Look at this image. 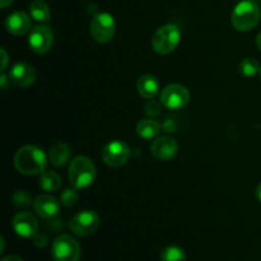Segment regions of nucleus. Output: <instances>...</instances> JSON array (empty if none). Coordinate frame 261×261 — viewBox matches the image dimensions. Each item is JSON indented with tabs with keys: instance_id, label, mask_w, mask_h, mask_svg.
<instances>
[{
	"instance_id": "nucleus-1",
	"label": "nucleus",
	"mask_w": 261,
	"mask_h": 261,
	"mask_svg": "<svg viewBox=\"0 0 261 261\" xmlns=\"http://www.w3.org/2000/svg\"><path fill=\"white\" fill-rule=\"evenodd\" d=\"M46 154L36 145H24L19 148L14 155V166L18 172L27 176L38 175L46 170L47 166Z\"/></svg>"
},
{
	"instance_id": "nucleus-2",
	"label": "nucleus",
	"mask_w": 261,
	"mask_h": 261,
	"mask_svg": "<svg viewBox=\"0 0 261 261\" xmlns=\"http://www.w3.org/2000/svg\"><path fill=\"white\" fill-rule=\"evenodd\" d=\"M260 17V7L255 0H241L232 10L231 23L234 30L249 32L256 27Z\"/></svg>"
},
{
	"instance_id": "nucleus-3",
	"label": "nucleus",
	"mask_w": 261,
	"mask_h": 261,
	"mask_svg": "<svg viewBox=\"0 0 261 261\" xmlns=\"http://www.w3.org/2000/svg\"><path fill=\"white\" fill-rule=\"evenodd\" d=\"M96 166L88 157L79 155L69 165L68 177L73 188L86 189L91 186L96 180Z\"/></svg>"
},
{
	"instance_id": "nucleus-4",
	"label": "nucleus",
	"mask_w": 261,
	"mask_h": 261,
	"mask_svg": "<svg viewBox=\"0 0 261 261\" xmlns=\"http://www.w3.org/2000/svg\"><path fill=\"white\" fill-rule=\"evenodd\" d=\"M181 40V31L176 24H165L158 28L152 37V47L160 55L173 53Z\"/></svg>"
},
{
	"instance_id": "nucleus-5",
	"label": "nucleus",
	"mask_w": 261,
	"mask_h": 261,
	"mask_svg": "<svg viewBox=\"0 0 261 261\" xmlns=\"http://www.w3.org/2000/svg\"><path fill=\"white\" fill-rule=\"evenodd\" d=\"M89 32L92 38L98 43H107L115 37L116 32V23L115 18L110 13H97L91 20Z\"/></svg>"
},
{
	"instance_id": "nucleus-6",
	"label": "nucleus",
	"mask_w": 261,
	"mask_h": 261,
	"mask_svg": "<svg viewBox=\"0 0 261 261\" xmlns=\"http://www.w3.org/2000/svg\"><path fill=\"white\" fill-rule=\"evenodd\" d=\"M81 252L78 241L70 234H61L56 237L51 247L54 261H79Z\"/></svg>"
},
{
	"instance_id": "nucleus-7",
	"label": "nucleus",
	"mask_w": 261,
	"mask_h": 261,
	"mask_svg": "<svg viewBox=\"0 0 261 261\" xmlns=\"http://www.w3.org/2000/svg\"><path fill=\"white\" fill-rule=\"evenodd\" d=\"M161 103L167 110H182L190 102V92L182 84H168L162 89L160 96Z\"/></svg>"
},
{
	"instance_id": "nucleus-8",
	"label": "nucleus",
	"mask_w": 261,
	"mask_h": 261,
	"mask_svg": "<svg viewBox=\"0 0 261 261\" xmlns=\"http://www.w3.org/2000/svg\"><path fill=\"white\" fill-rule=\"evenodd\" d=\"M130 154H132V152H130V148L126 143L121 142V140H112L109 144L105 145L103 149H102L101 157L102 161L109 167L119 168L121 166L126 165Z\"/></svg>"
},
{
	"instance_id": "nucleus-9",
	"label": "nucleus",
	"mask_w": 261,
	"mask_h": 261,
	"mask_svg": "<svg viewBox=\"0 0 261 261\" xmlns=\"http://www.w3.org/2000/svg\"><path fill=\"white\" fill-rule=\"evenodd\" d=\"M99 226V217L93 211H83L73 217L69 222V228L79 237L93 234Z\"/></svg>"
},
{
	"instance_id": "nucleus-10",
	"label": "nucleus",
	"mask_w": 261,
	"mask_h": 261,
	"mask_svg": "<svg viewBox=\"0 0 261 261\" xmlns=\"http://www.w3.org/2000/svg\"><path fill=\"white\" fill-rule=\"evenodd\" d=\"M54 43L53 30L47 25H36L30 31L28 35V45L31 50L36 54H46L50 51Z\"/></svg>"
},
{
	"instance_id": "nucleus-11",
	"label": "nucleus",
	"mask_w": 261,
	"mask_h": 261,
	"mask_svg": "<svg viewBox=\"0 0 261 261\" xmlns=\"http://www.w3.org/2000/svg\"><path fill=\"white\" fill-rule=\"evenodd\" d=\"M12 227L18 236L23 239H31L35 237L38 232L37 218L30 212H19L13 217Z\"/></svg>"
},
{
	"instance_id": "nucleus-12",
	"label": "nucleus",
	"mask_w": 261,
	"mask_h": 261,
	"mask_svg": "<svg viewBox=\"0 0 261 261\" xmlns=\"http://www.w3.org/2000/svg\"><path fill=\"white\" fill-rule=\"evenodd\" d=\"M178 152V144L173 138L161 137L153 140L150 144V153L157 161L168 162L176 157Z\"/></svg>"
},
{
	"instance_id": "nucleus-13",
	"label": "nucleus",
	"mask_w": 261,
	"mask_h": 261,
	"mask_svg": "<svg viewBox=\"0 0 261 261\" xmlns=\"http://www.w3.org/2000/svg\"><path fill=\"white\" fill-rule=\"evenodd\" d=\"M8 78L18 87H30L36 81V70L27 63H18L10 68Z\"/></svg>"
},
{
	"instance_id": "nucleus-14",
	"label": "nucleus",
	"mask_w": 261,
	"mask_h": 261,
	"mask_svg": "<svg viewBox=\"0 0 261 261\" xmlns=\"http://www.w3.org/2000/svg\"><path fill=\"white\" fill-rule=\"evenodd\" d=\"M33 208H35L36 214L43 219H53L56 217L60 211V204L54 196L48 194H42L38 195L33 201Z\"/></svg>"
},
{
	"instance_id": "nucleus-15",
	"label": "nucleus",
	"mask_w": 261,
	"mask_h": 261,
	"mask_svg": "<svg viewBox=\"0 0 261 261\" xmlns=\"http://www.w3.org/2000/svg\"><path fill=\"white\" fill-rule=\"evenodd\" d=\"M31 15H28L25 12L22 10H17L13 12L12 14L8 15L7 20H5V28L9 33L14 36H22L25 35L31 31Z\"/></svg>"
},
{
	"instance_id": "nucleus-16",
	"label": "nucleus",
	"mask_w": 261,
	"mask_h": 261,
	"mask_svg": "<svg viewBox=\"0 0 261 261\" xmlns=\"http://www.w3.org/2000/svg\"><path fill=\"white\" fill-rule=\"evenodd\" d=\"M137 89L145 99H153L160 92V82L152 74H144L137 82Z\"/></svg>"
},
{
	"instance_id": "nucleus-17",
	"label": "nucleus",
	"mask_w": 261,
	"mask_h": 261,
	"mask_svg": "<svg viewBox=\"0 0 261 261\" xmlns=\"http://www.w3.org/2000/svg\"><path fill=\"white\" fill-rule=\"evenodd\" d=\"M162 130V125L154 119H143L137 125V134L142 139L150 140L157 138Z\"/></svg>"
},
{
	"instance_id": "nucleus-18",
	"label": "nucleus",
	"mask_w": 261,
	"mask_h": 261,
	"mask_svg": "<svg viewBox=\"0 0 261 261\" xmlns=\"http://www.w3.org/2000/svg\"><path fill=\"white\" fill-rule=\"evenodd\" d=\"M70 158V148L64 143H55L48 152V162L55 167H63Z\"/></svg>"
},
{
	"instance_id": "nucleus-19",
	"label": "nucleus",
	"mask_w": 261,
	"mask_h": 261,
	"mask_svg": "<svg viewBox=\"0 0 261 261\" xmlns=\"http://www.w3.org/2000/svg\"><path fill=\"white\" fill-rule=\"evenodd\" d=\"M40 186L47 193H55L61 186V177L55 171H43L40 173Z\"/></svg>"
},
{
	"instance_id": "nucleus-20",
	"label": "nucleus",
	"mask_w": 261,
	"mask_h": 261,
	"mask_svg": "<svg viewBox=\"0 0 261 261\" xmlns=\"http://www.w3.org/2000/svg\"><path fill=\"white\" fill-rule=\"evenodd\" d=\"M30 14L33 19L40 23H47L51 17L50 8L43 0H33L31 3Z\"/></svg>"
},
{
	"instance_id": "nucleus-21",
	"label": "nucleus",
	"mask_w": 261,
	"mask_h": 261,
	"mask_svg": "<svg viewBox=\"0 0 261 261\" xmlns=\"http://www.w3.org/2000/svg\"><path fill=\"white\" fill-rule=\"evenodd\" d=\"M260 68L259 61L254 58H245L240 63V71L246 78H252L257 73H260Z\"/></svg>"
},
{
	"instance_id": "nucleus-22",
	"label": "nucleus",
	"mask_w": 261,
	"mask_h": 261,
	"mask_svg": "<svg viewBox=\"0 0 261 261\" xmlns=\"http://www.w3.org/2000/svg\"><path fill=\"white\" fill-rule=\"evenodd\" d=\"M161 261H186L185 251L180 246L171 245L162 251Z\"/></svg>"
},
{
	"instance_id": "nucleus-23",
	"label": "nucleus",
	"mask_w": 261,
	"mask_h": 261,
	"mask_svg": "<svg viewBox=\"0 0 261 261\" xmlns=\"http://www.w3.org/2000/svg\"><path fill=\"white\" fill-rule=\"evenodd\" d=\"M78 189L73 188V189H65V190L61 193L60 195V203L63 204L64 206H74L79 200V194H78Z\"/></svg>"
},
{
	"instance_id": "nucleus-24",
	"label": "nucleus",
	"mask_w": 261,
	"mask_h": 261,
	"mask_svg": "<svg viewBox=\"0 0 261 261\" xmlns=\"http://www.w3.org/2000/svg\"><path fill=\"white\" fill-rule=\"evenodd\" d=\"M13 204L17 208H27L31 204H33L32 196L30 193L24 190H19L13 195Z\"/></svg>"
},
{
	"instance_id": "nucleus-25",
	"label": "nucleus",
	"mask_w": 261,
	"mask_h": 261,
	"mask_svg": "<svg viewBox=\"0 0 261 261\" xmlns=\"http://www.w3.org/2000/svg\"><path fill=\"white\" fill-rule=\"evenodd\" d=\"M163 105L161 103V101H155V99H149L148 103L145 105V114L150 117H155L161 114L162 111Z\"/></svg>"
},
{
	"instance_id": "nucleus-26",
	"label": "nucleus",
	"mask_w": 261,
	"mask_h": 261,
	"mask_svg": "<svg viewBox=\"0 0 261 261\" xmlns=\"http://www.w3.org/2000/svg\"><path fill=\"white\" fill-rule=\"evenodd\" d=\"M33 241H35V245L37 247H45L46 245L48 244L47 236H46L45 233H40V232H37V233L35 234V237H33Z\"/></svg>"
},
{
	"instance_id": "nucleus-27",
	"label": "nucleus",
	"mask_w": 261,
	"mask_h": 261,
	"mask_svg": "<svg viewBox=\"0 0 261 261\" xmlns=\"http://www.w3.org/2000/svg\"><path fill=\"white\" fill-rule=\"evenodd\" d=\"M2 56H3V64H2V71H4L5 69H7V65H8V54L7 51H5L4 47H2Z\"/></svg>"
},
{
	"instance_id": "nucleus-28",
	"label": "nucleus",
	"mask_w": 261,
	"mask_h": 261,
	"mask_svg": "<svg viewBox=\"0 0 261 261\" xmlns=\"http://www.w3.org/2000/svg\"><path fill=\"white\" fill-rule=\"evenodd\" d=\"M2 261H23V259L17 255H8V256L3 257Z\"/></svg>"
},
{
	"instance_id": "nucleus-29",
	"label": "nucleus",
	"mask_w": 261,
	"mask_h": 261,
	"mask_svg": "<svg viewBox=\"0 0 261 261\" xmlns=\"http://www.w3.org/2000/svg\"><path fill=\"white\" fill-rule=\"evenodd\" d=\"M13 2H14V0H0V7H2V9H5V8L9 7Z\"/></svg>"
},
{
	"instance_id": "nucleus-30",
	"label": "nucleus",
	"mask_w": 261,
	"mask_h": 261,
	"mask_svg": "<svg viewBox=\"0 0 261 261\" xmlns=\"http://www.w3.org/2000/svg\"><path fill=\"white\" fill-rule=\"evenodd\" d=\"M0 82H2V89L7 88V75H5V74H2V76H0Z\"/></svg>"
},
{
	"instance_id": "nucleus-31",
	"label": "nucleus",
	"mask_w": 261,
	"mask_h": 261,
	"mask_svg": "<svg viewBox=\"0 0 261 261\" xmlns=\"http://www.w3.org/2000/svg\"><path fill=\"white\" fill-rule=\"evenodd\" d=\"M256 198H257V200H259L260 203H261V182L259 184V185H257V189H256Z\"/></svg>"
},
{
	"instance_id": "nucleus-32",
	"label": "nucleus",
	"mask_w": 261,
	"mask_h": 261,
	"mask_svg": "<svg viewBox=\"0 0 261 261\" xmlns=\"http://www.w3.org/2000/svg\"><path fill=\"white\" fill-rule=\"evenodd\" d=\"M256 46H257V48L261 51V32L257 35V37H256Z\"/></svg>"
},
{
	"instance_id": "nucleus-33",
	"label": "nucleus",
	"mask_w": 261,
	"mask_h": 261,
	"mask_svg": "<svg viewBox=\"0 0 261 261\" xmlns=\"http://www.w3.org/2000/svg\"><path fill=\"white\" fill-rule=\"evenodd\" d=\"M260 78H261V68H260Z\"/></svg>"
},
{
	"instance_id": "nucleus-34",
	"label": "nucleus",
	"mask_w": 261,
	"mask_h": 261,
	"mask_svg": "<svg viewBox=\"0 0 261 261\" xmlns=\"http://www.w3.org/2000/svg\"><path fill=\"white\" fill-rule=\"evenodd\" d=\"M260 4H261V0H260Z\"/></svg>"
}]
</instances>
